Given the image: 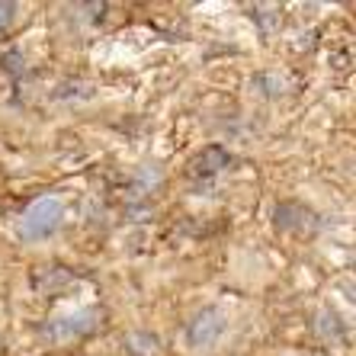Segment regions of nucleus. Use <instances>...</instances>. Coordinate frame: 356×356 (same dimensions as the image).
I'll use <instances>...</instances> for the list:
<instances>
[{"mask_svg":"<svg viewBox=\"0 0 356 356\" xmlns=\"http://www.w3.org/2000/svg\"><path fill=\"white\" fill-rule=\"evenodd\" d=\"M93 327H97V315H93V312H77V315H71V318H55V321H49L39 334L45 340H74V337H83L87 331H93Z\"/></svg>","mask_w":356,"mask_h":356,"instance_id":"7ed1b4c3","label":"nucleus"},{"mask_svg":"<svg viewBox=\"0 0 356 356\" xmlns=\"http://www.w3.org/2000/svg\"><path fill=\"white\" fill-rule=\"evenodd\" d=\"M13 13H17V3H0V33H3V29H10Z\"/></svg>","mask_w":356,"mask_h":356,"instance_id":"423d86ee","label":"nucleus"},{"mask_svg":"<svg viewBox=\"0 0 356 356\" xmlns=\"http://www.w3.org/2000/svg\"><path fill=\"white\" fill-rule=\"evenodd\" d=\"M315 327H318V334H324V337H334V334L340 337V324H337V318H334L331 312H321Z\"/></svg>","mask_w":356,"mask_h":356,"instance_id":"39448f33","label":"nucleus"},{"mask_svg":"<svg viewBox=\"0 0 356 356\" xmlns=\"http://www.w3.org/2000/svg\"><path fill=\"white\" fill-rule=\"evenodd\" d=\"M222 334H225V315L218 308H202V312H196L190 327H186V343L202 350V347H212Z\"/></svg>","mask_w":356,"mask_h":356,"instance_id":"f03ea898","label":"nucleus"},{"mask_svg":"<svg viewBox=\"0 0 356 356\" xmlns=\"http://www.w3.org/2000/svg\"><path fill=\"white\" fill-rule=\"evenodd\" d=\"M228 164V151L222 148V145H212V148L199 151L196 158H193V177H216L222 167Z\"/></svg>","mask_w":356,"mask_h":356,"instance_id":"20e7f679","label":"nucleus"},{"mask_svg":"<svg viewBox=\"0 0 356 356\" xmlns=\"http://www.w3.org/2000/svg\"><path fill=\"white\" fill-rule=\"evenodd\" d=\"M3 67H7V71H13V74H19V71H23V67H19V55H17V51L3 58Z\"/></svg>","mask_w":356,"mask_h":356,"instance_id":"0eeeda50","label":"nucleus"},{"mask_svg":"<svg viewBox=\"0 0 356 356\" xmlns=\"http://www.w3.org/2000/svg\"><path fill=\"white\" fill-rule=\"evenodd\" d=\"M61 218H65V209H61V202L55 196L35 199L23 216V238L26 241L51 238L61 228Z\"/></svg>","mask_w":356,"mask_h":356,"instance_id":"f257e3e1","label":"nucleus"}]
</instances>
